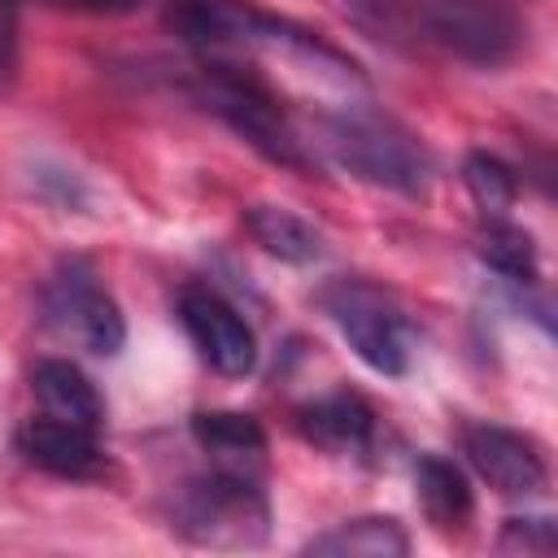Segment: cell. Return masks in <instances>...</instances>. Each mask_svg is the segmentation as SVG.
<instances>
[{
  "label": "cell",
  "instance_id": "cell-1",
  "mask_svg": "<svg viewBox=\"0 0 558 558\" xmlns=\"http://www.w3.org/2000/svg\"><path fill=\"white\" fill-rule=\"evenodd\" d=\"M166 26L196 52L205 57H248V52H270V57H288L314 70H331L340 78H362L357 65L336 52L331 44H323L314 31L262 13L244 0H170L166 9Z\"/></svg>",
  "mask_w": 558,
  "mask_h": 558
},
{
  "label": "cell",
  "instance_id": "cell-2",
  "mask_svg": "<svg viewBox=\"0 0 558 558\" xmlns=\"http://www.w3.org/2000/svg\"><path fill=\"white\" fill-rule=\"evenodd\" d=\"M353 9L384 35H414L471 65H501L523 35L510 0H353Z\"/></svg>",
  "mask_w": 558,
  "mask_h": 558
},
{
  "label": "cell",
  "instance_id": "cell-3",
  "mask_svg": "<svg viewBox=\"0 0 558 558\" xmlns=\"http://www.w3.org/2000/svg\"><path fill=\"white\" fill-rule=\"evenodd\" d=\"M314 144L336 166H344L349 174L379 183V187H392V192H405V196H418L427 187V174H432L423 144L405 126H397L392 118H379L371 109L349 105L340 113L318 118Z\"/></svg>",
  "mask_w": 558,
  "mask_h": 558
},
{
  "label": "cell",
  "instance_id": "cell-4",
  "mask_svg": "<svg viewBox=\"0 0 558 558\" xmlns=\"http://www.w3.org/2000/svg\"><path fill=\"white\" fill-rule=\"evenodd\" d=\"M201 100L240 135L248 140L262 157L288 166V170H310L314 157L305 153V140L301 131L288 122L283 105L275 100V92L248 74L240 61L231 57H205V70H201Z\"/></svg>",
  "mask_w": 558,
  "mask_h": 558
},
{
  "label": "cell",
  "instance_id": "cell-5",
  "mask_svg": "<svg viewBox=\"0 0 558 558\" xmlns=\"http://www.w3.org/2000/svg\"><path fill=\"white\" fill-rule=\"evenodd\" d=\"M174 532L205 549H253L270 532L266 493L248 471L218 466L179 488Z\"/></svg>",
  "mask_w": 558,
  "mask_h": 558
},
{
  "label": "cell",
  "instance_id": "cell-6",
  "mask_svg": "<svg viewBox=\"0 0 558 558\" xmlns=\"http://www.w3.org/2000/svg\"><path fill=\"white\" fill-rule=\"evenodd\" d=\"M39 310H44V323L61 340H70L96 357H113L126 340L118 301L100 288V275L83 257H61L52 266V275L39 288Z\"/></svg>",
  "mask_w": 558,
  "mask_h": 558
},
{
  "label": "cell",
  "instance_id": "cell-7",
  "mask_svg": "<svg viewBox=\"0 0 558 558\" xmlns=\"http://www.w3.org/2000/svg\"><path fill=\"white\" fill-rule=\"evenodd\" d=\"M323 310L349 340V349L379 375H405L414 353V331L401 305L362 279H336L323 288Z\"/></svg>",
  "mask_w": 558,
  "mask_h": 558
},
{
  "label": "cell",
  "instance_id": "cell-8",
  "mask_svg": "<svg viewBox=\"0 0 558 558\" xmlns=\"http://www.w3.org/2000/svg\"><path fill=\"white\" fill-rule=\"evenodd\" d=\"M179 323L196 353L227 379H244L257 366V340L253 327L240 318L231 301H222L209 288H183L179 296Z\"/></svg>",
  "mask_w": 558,
  "mask_h": 558
},
{
  "label": "cell",
  "instance_id": "cell-9",
  "mask_svg": "<svg viewBox=\"0 0 558 558\" xmlns=\"http://www.w3.org/2000/svg\"><path fill=\"white\" fill-rule=\"evenodd\" d=\"M462 453L475 466V475L501 497H536L549 484L545 453L523 432H510L497 423H471L462 432Z\"/></svg>",
  "mask_w": 558,
  "mask_h": 558
},
{
  "label": "cell",
  "instance_id": "cell-10",
  "mask_svg": "<svg viewBox=\"0 0 558 558\" xmlns=\"http://www.w3.org/2000/svg\"><path fill=\"white\" fill-rule=\"evenodd\" d=\"M17 453L31 466H39L48 475H61V480H105L109 475V458H105L96 432L61 423L52 414L26 418L17 427Z\"/></svg>",
  "mask_w": 558,
  "mask_h": 558
},
{
  "label": "cell",
  "instance_id": "cell-11",
  "mask_svg": "<svg viewBox=\"0 0 558 558\" xmlns=\"http://www.w3.org/2000/svg\"><path fill=\"white\" fill-rule=\"evenodd\" d=\"M296 427L310 445L327 453H362L375 436V414L353 392H331L296 410Z\"/></svg>",
  "mask_w": 558,
  "mask_h": 558
},
{
  "label": "cell",
  "instance_id": "cell-12",
  "mask_svg": "<svg viewBox=\"0 0 558 558\" xmlns=\"http://www.w3.org/2000/svg\"><path fill=\"white\" fill-rule=\"evenodd\" d=\"M31 388L44 405V414L61 418V423H74V427H87V432H100V418H105V401L96 392V384L65 357H44L35 362L31 371Z\"/></svg>",
  "mask_w": 558,
  "mask_h": 558
},
{
  "label": "cell",
  "instance_id": "cell-13",
  "mask_svg": "<svg viewBox=\"0 0 558 558\" xmlns=\"http://www.w3.org/2000/svg\"><path fill=\"white\" fill-rule=\"evenodd\" d=\"M414 493H418V506L427 514V523H436L440 532H453L471 519L475 510V497H471V484L466 475L440 458V453H423L418 466H414Z\"/></svg>",
  "mask_w": 558,
  "mask_h": 558
},
{
  "label": "cell",
  "instance_id": "cell-14",
  "mask_svg": "<svg viewBox=\"0 0 558 558\" xmlns=\"http://www.w3.org/2000/svg\"><path fill=\"white\" fill-rule=\"evenodd\" d=\"M192 436L205 453L218 458V466H235V471H244V462H262V453H266V432L257 427L253 414H240V410L196 414Z\"/></svg>",
  "mask_w": 558,
  "mask_h": 558
},
{
  "label": "cell",
  "instance_id": "cell-15",
  "mask_svg": "<svg viewBox=\"0 0 558 558\" xmlns=\"http://www.w3.org/2000/svg\"><path fill=\"white\" fill-rule=\"evenodd\" d=\"M405 549H410V536L401 532V523L379 514L336 523L331 532L305 545V554H318V558H401Z\"/></svg>",
  "mask_w": 558,
  "mask_h": 558
},
{
  "label": "cell",
  "instance_id": "cell-16",
  "mask_svg": "<svg viewBox=\"0 0 558 558\" xmlns=\"http://www.w3.org/2000/svg\"><path fill=\"white\" fill-rule=\"evenodd\" d=\"M244 227H248V235H253L270 257H279V262L305 266V262H314V257L323 253V235H318L301 214H292V209H283V205H248V209H244Z\"/></svg>",
  "mask_w": 558,
  "mask_h": 558
},
{
  "label": "cell",
  "instance_id": "cell-17",
  "mask_svg": "<svg viewBox=\"0 0 558 558\" xmlns=\"http://www.w3.org/2000/svg\"><path fill=\"white\" fill-rule=\"evenodd\" d=\"M475 253L488 270L506 275L510 283H536V244H532L527 231H519L501 218H488V227L480 231Z\"/></svg>",
  "mask_w": 558,
  "mask_h": 558
},
{
  "label": "cell",
  "instance_id": "cell-18",
  "mask_svg": "<svg viewBox=\"0 0 558 558\" xmlns=\"http://www.w3.org/2000/svg\"><path fill=\"white\" fill-rule=\"evenodd\" d=\"M462 183H466V192L484 218H506V209L514 205V192H519L510 166L497 161L493 153H471L462 166Z\"/></svg>",
  "mask_w": 558,
  "mask_h": 558
},
{
  "label": "cell",
  "instance_id": "cell-19",
  "mask_svg": "<svg viewBox=\"0 0 558 558\" xmlns=\"http://www.w3.org/2000/svg\"><path fill=\"white\" fill-rule=\"evenodd\" d=\"M501 549H523V554H554L558 549V532L554 519L536 514V519H506V532L497 541Z\"/></svg>",
  "mask_w": 558,
  "mask_h": 558
},
{
  "label": "cell",
  "instance_id": "cell-20",
  "mask_svg": "<svg viewBox=\"0 0 558 558\" xmlns=\"http://www.w3.org/2000/svg\"><path fill=\"white\" fill-rule=\"evenodd\" d=\"M17 9L22 0H0V96L17 83Z\"/></svg>",
  "mask_w": 558,
  "mask_h": 558
},
{
  "label": "cell",
  "instance_id": "cell-21",
  "mask_svg": "<svg viewBox=\"0 0 558 558\" xmlns=\"http://www.w3.org/2000/svg\"><path fill=\"white\" fill-rule=\"evenodd\" d=\"M87 9H96V13H131V9H140L144 0H83Z\"/></svg>",
  "mask_w": 558,
  "mask_h": 558
}]
</instances>
